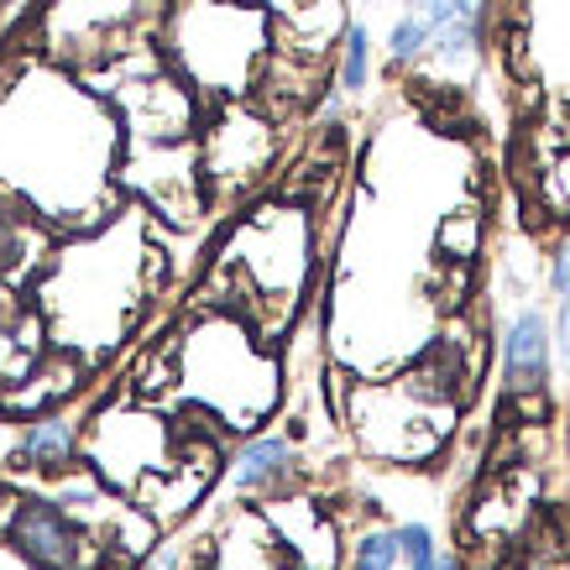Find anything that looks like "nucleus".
<instances>
[{
	"label": "nucleus",
	"mask_w": 570,
	"mask_h": 570,
	"mask_svg": "<svg viewBox=\"0 0 570 570\" xmlns=\"http://www.w3.org/2000/svg\"><path fill=\"white\" fill-rule=\"evenodd\" d=\"M366 85V32L351 27L346 37V63H341V89H362Z\"/></svg>",
	"instance_id": "423d86ee"
},
{
	"label": "nucleus",
	"mask_w": 570,
	"mask_h": 570,
	"mask_svg": "<svg viewBox=\"0 0 570 570\" xmlns=\"http://www.w3.org/2000/svg\"><path fill=\"white\" fill-rule=\"evenodd\" d=\"M69 450H73L69 424H58V419H48V424H37V430L27 434V445H21V455H27L32 466H42V471H58L63 461H69Z\"/></svg>",
	"instance_id": "20e7f679"
},
{
	"label": "nucleus",
	"mask_w": 570,
	"mask_h": 570,
	"mask_svg": "<svg viewBox=\"0 0 570 570\" xmlns=\"http://www.w3.org/2000/svg\"><path fill=\"white\" fill-rule=\"evenodd\" d=\"M294 471V450L283 445V440H257V445H246L242 466H236V482L252 492V487H273L283 482Z\"/></svg>",
	"instance_id": "7ed1b4c3"
},
{
	"label": "nucleus",
	"mask_w": 570,
	"mask_h": 570,
	"mask_svg": "<svg viewBox=\"0 0 570 570\" xmlns=\"http://www.w3.org/2000/svg\"><path fill=\"white\" fill-rule=\"evenodd\" d=\"M544 372H550V330H544L539 314H523L513 335H508V382L519 393H534Z\"/></svg>",
	"instance_id": "f03ea898"
},
{
	"label": "nucleus",
	"mask_w": 570,
	"mask_h": 570,
	"mask_svg": "<svg viewBox=\"0 0 570 570\" xmlns=\"http://www.w3.org/2000/svg\"><path fill=\"white\" fill-rule=\"evenodd\" d=\"M11 544L42 570H73L85 560V539L52 502H17L11 513Z\"/></svg>",
	"instance_id": "f257e3e1"
},
{
	"label": "nucleus",
	"mask_w": 570,
	"mask_h": 570,
	"mask_svg": "<svg viewBox=\"0 0 570 570\" xmlns=\"http://www.w3.org/2000/svg\"><path fill=\"white\" fill-rule=\"evenodd\" d=\"M414 570H455V560H440V554H424V560H414Z\"/></svg>",
	"instance_id": "9d476101"
},
{
	"label": "nucleus",
	"mask_w": 570,
	"mask_h": 570,
	"mask_svg": "<svg viewBox=\"0 0 570 570\" xmlns=\"http://www.w3.org/2000/svg\"><path fill=\"white\" fill-rule=\"evenodd\" d=\"M393 554H397L393 534H372L362 550H356V570H393Z\"/></svg>",
	"instance_id": "0eeeda50"
},
{
	"label": "nucleus",
	"mask_w": 570,
	"mask_h": 570,
	"mask_svg": "<svg viewBox=\"0 0 570 570\" xmlns=\"http://www.w3.org/2000/svg\"><path fill=\"white\" fill-rule=\"evenodd\" d=\"M554 294L570 298V242L560 246V257H554Z\"/></svg>",
	"instance_id": "1a4fd4ad"
},
{
	"label": "nucleus",
	"mask_w": 570,
	"mask_h": 570,
	"mask_svg": "<svg viewBox=\"0 0 570 570\" xmlns=\"http://www.w3.org/2000/svg\"><path fill=\"white\" fill-rule=\"evenodd\" d=\"M560 335H566V351H570V298H566V309H560Z\"/></svg>",
	"instance_id": "9b49d317"
},
{
	"label": "nucleus",
	"mask_w": 570,
	"mask_h": 570,
	"mask_svg": "<svg viewBox=\"0 0 570 570\" xmlns=\"http://www.w3.org/2000/svg\"><path fill=\"white\" fill-rule=\"evenodd\" d=\"M397 550L409 554V560H424V554L434 550V539H430V529H424V523H409V529H397Z\"/></svg>",
	"instance_id": "6e6552de"
},
{
	"label": "nucleus",
	"mask_w": 570,
	"mask_h": 570,
	"mask_svg": "<svg viewBox=\"0 0 570 570\" xmlns=\"http://www.w3.org/2000/svg\"><path fill=\"white\" fill-rule=\"evenodd\" d=\"M424 42H430V21L419 17V11H409V17L393 27V63H409Z\"/></svg>",
	"instance_id": "39448f33"
}]
</instances>
